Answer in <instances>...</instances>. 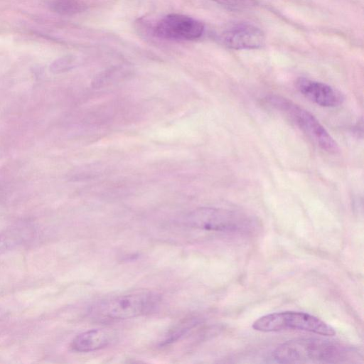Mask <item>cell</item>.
<instances>
[{
	"instance_id": "obj_15",
	"label": "cell",
	"mask_w": 364,
	"mask_h": 364,
	"mask_svg": "<svg viewBox=\"0 0 364 364\" xmlns=\"http://www.w3.org/2000/svg\"><path fill=\"white\" fill-rule=\"evenodd\" d=\"M4 314V312L3 309L1 308H0V321L3 318Z\"/></svg>"
},
{
	"instance_id": "obj_3",
	"label": "cell",
	"mask_w": 364,
	"mask_h": 364,
	"mask_svg": "<svg viewBox=\"0 0 364 364\" xmlns=\"http://www.w3.org/2000/svg\"><path fill=\"white\" fill-rule=\"evenodd\" d=\"M266 102L301 129L318 146L328 153L338 151V146L320 122L308 110L278 95H269Z\"/></svg>"
},
{
	"instance_id": "obj_4",
	"label": "cell",
	"mask_w": 364,
	"mask_h": 364,
	"mask_svg": "<svg viewBox=\"0 0 364 364\" xmlns=\"http://www.w3.org/2000/svg\"><path fill=\"white\" fill-rule=\"evenodd\" d=\"M185 223L188 226L209 231L236 232L253 228L255 220L234 210L218 208H199L189 213Z\"/></svg>"
},
{
	"instance_id": "obj_1",
	"label": "cell",
	"mask_w": 364,
	"mask_h": 364,
	"mask_svg": "<svg viewBox=\"0 0 364 364\" xmlns=\"http://www.w3.org/2000/svg\"><path fill=\"white\" fill-rule=\"evenodd\" d=\"M274 359L282 363H350L358 358L357 351L336 341L317 338L287 341L273 352Z\"/></svg>"
},
{
	"instance_id": "obj_7",
	"label": "cell",
	"mask_w": 364,
	"mask_h": 364,
	"mask_svg": "<svg viewBox=\"0 0 364 364\" xmlns=\"http://www.w3.org/2000/svg\"><path fill=\"white\" fill-rule=\"evenodd\" d=\"M222 41L225 46L232 49H255L264 45L265 38L258 27L241 23L227 28L222 34Z\"/></svg>"
},
{
	"instance_id": "obj_14",
	"label": "cell",
	"mask_w": 364,
	"mask_h": 364,
	"mask_svg": "<svg viewBox=\"0 0 364 364\" xmlns=\"http://www.w3.org/2000/svg\"><path fill=\"white\" fill-rule=\"evenodd\" d=\"M221 5L235 9H247L257 5L255 0H212Z\"/></svg>"
},
{
	"instance_id": "obj_9",
	"label": "cell",
	"mask_w": 364,
	"mask_h": 364,
	"mask_svg": "<svg viewBox=\"0 0 364 364\" xmlns=\"http://www.w3.org/2000/svg\"><path fill=\"white\" fill-rule=\"evenodd\" d=\"M113 338L112 333L105 329H91L77 335L70 343L73 350L87 353L107 346Z\"/></svg>"
},
{
	"instance_id": "obj_6",
	"label": "cell",
	"mask_w": 364,
	"mask_h": 364,
	"mask_svg": "<svg viewBox=\"0 0 364 364\" xmlns=\"http://www.w3.org/2000/svg\"><path fill=\"white\" fill-rule=\"evenodd\" d=\"M204 31V25L192 17L171 14L163 17L156 25L154 33L168 40H195Z\"/></svg>"
},
{
	"instance_id": "obj_2",
	"label": "cell",
	"mask_w": 364,
	"mask_h": 364,
	"mask_svg": "<svg viewBox=\"0 0 364 364\" xmlns=\"http://www.w3.org/2000/svg\"><path fill=\"white\" fill-rule=\"evenodd\" d=\"M160 296L152 291H136L104 299L89 310L92 319L109 322L143 316L154 311Z\"/></svg>"
},
{
	"instance_id": "obj_10",
	"label": "cell",
	"mask_w": 364,
	"mask_h": 364,
	"mask_svg": "<svg viewBox=\"0 0 364 364\" xmlns=\"http://www.w3.org/2000/svg\"><path fill=\"white\" fill-rule=\"evenodd\" d=\"M30 233V230L22 227L0 232V255L21 244Z\"/></svg>"
},
{
	"instance_id": "obj_11",
	"label": "cell",
	"mask_w": 364,
	"mask_h": 364,
	"mask_svg": "<svg viewBox=\"0 0 364 364\" xmlns=\"http://www.w3.org/2000/svg\"><path fill=\"white\" fill-rule=\"evenodd\" d=\"M51 9L62 15H73L87 9V5L81 0H53Z\"/></svg>"
},
{
	"instance_id": "obj_8",
	"label": "cell",
	"mask_w": 364,
	"mask_h": 364,
	"mask_svg": "<svg viewBox=\"0 0 364 364\" xmlns=\"http://www.w3.org/2000/svg\"><path fill=\"white\" fill-rule=\"evenodd\" d=\"M296 87L306 98L321 107H336L344 100L340 91L321 82L301 77L296 80Z\"/></svg>"
},
{
	"instance_id": "obj_13",
	"label": "cell",
	"mask_w": 364,
	"mask_h": 364,
	"mask_svg": "<svg viewBox=\"0 0 364 364\" xmlns=\"http://www.w3.org/2000/svg\"><path fill=\"white\" fill-rule=\"evenodd\" d=\"M75 63V58L71 55L62 57L55 60L50 65V70L55 73H63L72 68Z\"/></svg>"
},
{
	"instance_id": "obj_12",
	"label": "cell",
	"mask_w": 364,
	"mask_h": 364,
	"mask_svg": "<svg viewBox=\"0 0 364 364\" xmlns=\"http://www.w3.org/2000/svg\"><path fill=\"white\" fill-rule=\"evenodd\" d=\"M198 323V320L196 318L183 319L167 333L161 342V345H167L176 341Z\"/></svg>"
},
{
	"instance_id": "obj_5",
	"label": "cell",
	"mask_w": 364,
	"mask_h": 364,
	"mask_svg": "<svg viewBox=\"0 0 364 364\" xmlns=\"http://www.w3.org/2000/svg\"><path fill=\"white\" fill-rule=\"evenodd\" d=\"M252 328L262 332L299 330L326 336L336 334L331 326L318 317L293 311L275 312L261 316L252 323Z\"/></svg>"
}]
</instances>
